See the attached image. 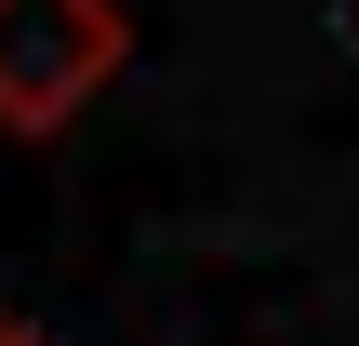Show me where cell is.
<instances>
[{
    "label": "cell",
    "instance_id": "cell-1",
    "mask_svg": "<svg viewBox=\"0 0 359 346\" xmlns=\"http://www.w3.org/2000/svg\"><path fill=\"white\" fill-rule=\"evenodd\" d=\"M133 67L120 0H0V133H67Z\"/></svg>",
    "mask_w": 359,
    "mask_h": 346
},
{
    "label": "cell",
    "instance_id": "cell-2",
    "mask_svg": "<svg viewBox=\"0 0 359 346\" xmlns=\"http://www.w3.org/2000/svg\"><path fill=\"white\" fill-rule=\"evenodd\" d=\"M0 346H40V333H27V320H0Z\"/></svg>",
    "mask_w": 359,
    "mask_h": 346
}]
</instances>
